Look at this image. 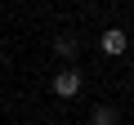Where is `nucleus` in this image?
Segmentation results:
<instances>
[{
    "label": "nucleus",
    "instance_id": "f257e3e1",
    "mask_svg": "<svg viewBox=\"0 0 134 125\" xmlns=\"http://www.w3.org/2000/svg\"><path fill=\"white\" fill-rule=\"evenodd\" d=\"M54 89H58L63 98H72V94L81 89V76H76V72H58V76H54Z\"/></svg>",
    "mask_w": 134,
    "mask_h": 125
},
{
    "label": "nucleus",
    "instance_id": "f03ea898",
    "mask_svg": "<svg viewBox=\"0 0 134 125\" xmlns=\"http://www.w3.org/2000/svg\"><path fill=\"white\" fill-rule=\"evenodd\" d=\"M125 45H130L125 31H107V36H103V54H125Z\"/></svg>",
    "mask_w": 134,
    "mask_h": 125
},
{
    "label": "nucleus",
    "instance_id": "7ed1b4c3",
    "mask_svg": "<svg viewBox=\"0 0 134 125\" xmlns=\"http://www.w3.org/2000/svg\"><path fill=\"white\" fill-rule=\"evenodd\" d=\"M94 125H116V112H112V107H98V112H94Z\"/></svg>",
    "mask_w": 134,
    "mask_h": 125
}]
</instances>
